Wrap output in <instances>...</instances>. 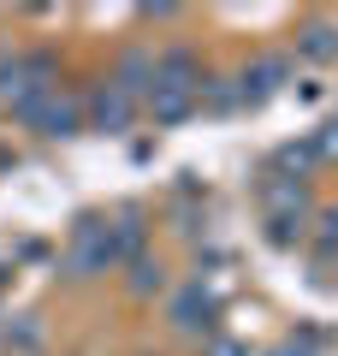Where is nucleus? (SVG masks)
<instances>
[{
	"mask_svg": "<svg viewBox=\"0 0 338 356\" xmlns=\"http://www.w3.org/2000/svg\"><path fill=\"white\" fill-rule=\"evenodd\" d=\"M119 232L101 226V220H83V226L72 232V250H65V280H95V273H107V267H119Z\"/></svg>",
	"mask_w": 338,
	"mask_h": 356,
	"instance_id": "1",
	"label": "nucleus"
},
{
	"mask_svg": "<svg viewBox=\"0 0 338 356\" xmlns=\"http://www.w3.org/2000/svg\"><path fill=\"white\" fill-rule=\"evenodd\" d=\"M214 356H243V350H238V344H214Z\"/></svg>",
	"mask_w": 338,
	"mask_h": 356,
	"instance_id": "12",
	"label": "nucleus"
},
{
	"mask_svg": "<svg viewBox=\"0 0 338 356\" xmlns=\"http://www.w3.org/2000/svg\"><path fill=\"white\" fill-rule=\"evenodd\" d=\"M137 107H143L137 95H125V89L107 77V83L89 95V125H95V131H125L131 119H137Z\"/></svg>",
	"mask_w": 338,
	"mask_h": 356,
	"instance_id": "4",
	"label": "nucleus"
},
{
	"mask_svg": "<svg viewBox=\"0 0 338 356\" xmlns=\"http://www.w3.org/2000/svg\"><path fill=\"white\" fill-rule=\"evenodd\" d=\"M154 291H166V261L137 250L131 255V297H154Z\"/></svg>",
	"mask_w": 338,
	"mask_h": 356,
	"instance_id": "7",
	"label": "nucleus"
},
{
	"mask_svg": "<svg viewBox=\"0 0 338 356\" xmlns=\"http://www.w3.org/2000/svg\"><path fill=\"white\" fill-rule=\"evenodd\" d=\"M314 255H321V261H332V255H338V208H326V214H321V232H314Z\"/></svg>",
	"mask_w": 338,
	"mask_h": 356,
	"instance_id": "9",
	"label": "nucleus"
},
{
	"mask_svg": "<svg viewBox=\"0 0 338 356\" xmlns=\"http://www.w3.org/2000/svg\"><path fill=\"white\" fill-rule=\"evenodd\" d=\"M267 356H314V332H303V339H285L279 350H267Z\"/></svg>",
	"mask_w": 338,
	"mask_h": 356,
	"instance_id": "11",
	"label": "nucleus"
},
{
	"mask_svg": "<svg viewBox=\"0 0 338 356\" xmlns=\"http://www.w3.org/2000/svg\"><path fill=\"white\" fill-rule=\"evenodd\" d=\"M48 89H54V60L48 54H18V60L0 65V102H13V113L42 102Z\"/></svg>",
	"mask_w": 338,
	"mask_h": 356,
	"instance_id": "2",
	"label": "nucleus"
},
{
	"mask_svg": "<svg viewBox=\"0 0 338 356\" xmlns=\"http://www.w3.org/2000/svg\"><path fill=\"white\" fill-rule=\"evenodd\" d=\"M297 54L303 60H338V24H309L297 36Z\"/></svg>",
	"mask_w": 338,
	"mask_h": 356,
	"instance_id": "8",
	"label": "nucleus"
},
{
	"mask_svg": "<svg viewBox=\"0 0 338 356\" xmlns=\"http://www.w3.org/2000/svg\"><path fill=\"white\" fill-rule=\"evenodd\" d=\"M172 332H208L214 327V297L202 291V280H190V285H178L172 291Z\"/></svg>",
	"mask_w": 338,
	"mask_h": 356,
	"instance_id": "5",
	"label": "nucleus"
},
{
	"mask_svg": "<svg viewBox=\"0 0 338 356\" xmlns=\"http://www.w3.org/2000/svg\"><path fill=\"white\" fill-rule=\"evenodd\" d=\"M285 77H291V60H285V54H267V60H255L250 72L238 77V89H232V95H238L243 107H255V102H267Z\"/></svg>",
	"mask_w": 338,
	"mask_h": 356,
	"instance_id": "6",
	"label": "nucleus"
},
{
	"mask_svg": "<svg viewBox=\"0 0 338 356\" xmlns=\"http://www.w3.org/2000/svg\"><path fill=\"white\" fill-rule=\"evenodd\" d=\"M18 119H24L30 131H42V137H77V125H83V107H77V95H60V89H48L42 102L18 107Z\"/></svg>",
	"mask_w": 338,
	"mask_h": 356,
	"instance_id": "3",
	"label": "nucleus"
},
{
	"mask_svg": "<svg viewBox=\"0 0 338 356\" xmlns=\"http://www.w3.org/2000/svg\"><path fill=\"white\" fill-rule=\"evenodd\" d=\"M309 154H321V161H338V119H332V125H321V131L309 137Z\"/></svg>",
	"mask_w": 338,
	"mask_h": 356,
	"instance_id": "10",
	"label": "nucleus"
}]
</instances>
